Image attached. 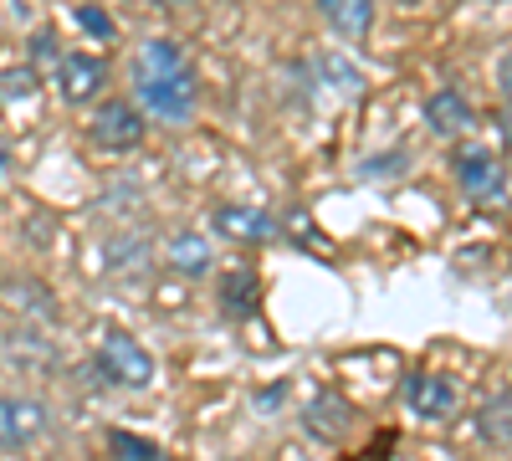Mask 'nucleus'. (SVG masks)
Listing matches in <instances>:
<instances>
[{"label":"nucleus","mask_w":512,"mask_h":461,"mask_svg":"<svg viewBox=\"0 0 512 461\" xmlns=\"http://www.w3.org/2000/svg\"><path fill=\"white\" fill-rule=\"evenodd\" d=\"M128 88H134V108L169 129H185L200 113V72L175 36L139 41L134 62H128Z\"/></svg>","instance_id":"1"},{"label":"nucleus","mask_w":512,"mask_h":461,"mask_svg":"<svg viewBox=\"0 0 512 461\" xmlns=\"http://www.w3.org/2000/svg\"><path fill=\"white\" fill-rule=\"evenodd\" d=\"M451 180L472 205H507L512 195V170L492 144H461L451 154Z\"/></svg>","instance_id":"2"},{"label":"nucleus","mask_w":512,"mask_h":461,"mask_svg":"<svg viewBox=\"0 0 512 461\" xmlns=\"http://www.w3.org/2000/svg\"><path fill=\"white\" fill-rule=\"evenodd\" d=\"M93 369H98V380H108L113 390H149L154 385V354L128 328H108L103 333L98 354H93Z\"/></svg>","instance_id":"3"},{"label":"nucleus","mask_w":512,"mask_h":461,"mask_svg":"<svg viewBox=\"0 0 512 461\" xmlns=\"http://www.w3.org/2000/svg\"><path fill=\"white\" fill-rule=\"evenodd\" d=\"M144 139H149V118L134 108V98H103L88 118V144L98 154L123 159V154L144 149Z\"/></svg>","instance_id":"4"},{"label":"nucleus","mask_w":512,"mask_h":461,"mask_svg":"<svg viewBox=\"0 0 512 461\" xmlns=\"http://www.w3.org/2000/svg\"><path fill=\"white\" fill-rule=\"evenodd\" d=\"M52 436V405L41 395H0V456H26Z\"/></svg>","instance_id":"5"},{"label":"nucleus","mask_w":512,"mask_h":461,"mask_svg":"<svg viewBox=\"0 0 512 461\" xmlns=\"http://www.w3.org/2000/svg\"><path fill=\"white\" fill-rule=\"evenodd\" d=\"M400 405L425 426H446V421H456V410H461V390L441 369H410L400 380Z\"/></svg>","instance_id":"6"},{"label":"nucleus","mask_w":512,"mask_h":461,"mask_svg":"<svg viewBox=\"0 0 512 461\" xmlns=\"http://www.w3.org/2000/svg\"><path fill=\"white\" fill-rule=\"evenodd\" d=\"M210 236L216 241H231V246H272L282 236V221L272 211L251 200H221L216 211H210Z\"/></svg>","instance_id":"7"},{"label":"nucleus","mask_w":512,"mask_h":461,"mask_svg":"<svg viewBox=\"0 0 512 461\" xmlns=\"http://www.w3.org/2000/svg\"><path fill=\"white\" fill-rule=\"evenodd\" d=\"M52 82H57V98L67 108H88L108 88V57H98V52H62Z\"/></svg>","instance_id":"8"},{"label":"nucleus","mask_w":512,"mask_h":461,"mask_svg":"<svg viewBox=\"0 0 512 461\" xmlns=\"http://www.w3.org/2000/svg\"><path fill=\"white\" fill-rule=\"evenodd\" d=\"M159 262H164V272H175L185 282H205L216 272V241H205V231H195V226L169 231L159 241Z\"/></svg>","instance_id":"9"},{"label":"nucleus","mask_w":512,"mask_h":461,"mask_svg":"<svg viewBox=\"0 0 512 461\" xmlns=\"http://www.w3.org/2000/svg\"><path fill=\"white\" fill-rule=\"evenodd\" d=\"M0 303H6V313L21 328H57V318H62L57 292L47 282H36V277H11L6 287H0Z\"/></svg>","instance_id":"10"},{"label":"nucleus","mask_w":512,"mask_h":461,"mask_svg":"<svg viewBox=\"0 0 512 461\" xmlns=\"http://www.w3.org/2000/svg\"><path fill=\"white\" fill-rule=\"evenodd\" d=\"M0 359H6V369H16V374H57L62 369L57 344L41 328H21V323L0 339Z\"/></svg>","instance_id":"11"},{"label":"nucleus","mask_w":512,"mask_h":461,"mask_svg":"<svg viewBox=\"0 0 512 461\" xmlns=\"http://www.w3.org/2000/svg\"><path fill=\"white\" fill-rule=\"evenodd\" d=\"M154 262H159V251H154V246L144 241V231H134V226H123V231H113V236L103 241V267H108L113 282H144Z\"/></svg>","instance_id":"12"},{"label":"nucleus","mask_w":512,"mask_h":461,"mask_svg":"<svg viewBox=\"0 0 512 461\" xmlns=\"http://www.w3.org/2000/svg\"><path fill=\"white\" fill-rule=\"evenodd\" d=\"M216 308L231 323H251L262 313V272L256 267H226L221 282H216Z\"/></svg>","instance_id":"13"},{"label":"nucleus","mask_w":512,"mask_h":461,"mask_svg":"<svg viewBox=\"0 0 512 461\" xmlns=\"http://www.w3.org/2000/svg\"><path fill=\"white\" fill-rule=\"evenodd\" d=\"M354 405L344 400V395H333V390H323V395H313L308 405H303V431L313 436V441H323V446H338L349 431H354Z\"/></svg>","instance_id":"14"},{"label":"nucleus","mask_w":512,"mask_h":461,"mask_svg":"<svg viewBox=\"0 0 512 461\" xmlns=\"http://www.w3.org/2000/svg\"><path fill=\"white\" fill-rule=\"evenodd\" d=\"M425 129H431L436 139H466L477 129V108L466 103V93L441 88V93L425 98Z\"/></svg>","instance_id":"15"},{"label":"nucleus","mask_w":512,"mask_h":461,"mask_svg":"<svg viewBox=\"0 0 512 461\" xmlns=\"http://www.w3.org/2000/svg\"><path fill=\"white\" fill-rule=\"evenodd\" d=\"M318 16L328 21L333 36H344V41H364L374 31V16L379 6L374 0H318Z\"/></svg>","instance_id":"16"},{"label":"nucleus","mask_w":512,"mask_h":461,"mask_svg":"<svg viewBox=\"0 0 512 461\" xmlns=\"http://www.w3.org/2000/svg\"><path fill=\"white\" fill-rule=\"evenodd\" d=\"M477 436L492 451H507L512 446V390H492L477 405Z\"/></svg>","instance_id":"17"},{"label":"nucleus","mask_w":512,"mask_h":461,"mask_svg":"<svg viewBox=\"0 0 512 461\" xmlns=\"http://www.w3.org/2000/svg\"><path fill=\"white\" fill-rule=\"evenodd\" d=\"M103 456L108 461H175L169 446H159L154 436H139V431H123V426L103 431Z\"/></svg>","instance_id":"18"},{"label":"nucleus","mask_w":512,"mask_h":461,"mask_svg":"<svg viewBox=\"0 0 512 461\" xmlns=\"http://www.w3.org/2000/svg\"><path fill=\"white\" fill-rule=\"evenodd\" d=\"M313 72H318L323 88H333V93H359V88H364L359 67H354L349 57H338V52H318V57H313Z\"/></svg>","instance_id":"19"},{"label":"nucleus","mask_w":512,"mask_h":461,"mask_svg":"<svg viewBox=\"0 0 512 461\" xmlns=\"http://www.w3.org/2000/svg\"><path fill=\"white\" fill-rule=\"evenodd\" d=\"M26 57H31V67H36L41 77H52L57 62H62V41H57V31H52V26H36L31 41H26Z\"/></svg>","instance_id":"20"},{"label":"nucleus","mask_w":512,"mask_h":461,"mask_svg":"<svg viewBox=\"0 0 512 461\" xmlns=\"http://www.w3.org/2000/svg\"><path fill=\"white\" fill-rule=\"evenodd\" d=\"M31 93H41V72H36L31 62L0 72V103H26Z\"/></svg>","instance_id":"21"},{"label":"nucleus","mask_w":512,"mask_h":461,"mask_svg":"<svg viewBox=\"0 0 512 461\" xmlns=\"http://www.w3.org/2000/svg\"><path fill=\"white\" fill-rule=\"evenodd\" d=\"M72 16H77V26L88 31L93 41H113V36H118V26H113V16H108L103 6H77Z\"/></svg>","instance_id":"22"},{"label":"nucleus","mask_w":512,"mask_h":461,"mask_svg":"<svg viewBox=\"0 0 512 461\" xmlns=\"http://www.w3.org/2000/svg\"><path fill=\"white\" fill-rule=\"evenodd\" d=\"M410 164V154H374V164H359L364 180H379V175H400Z\"/></svg>","instance_id":"23"},{"label":"nucleus","mask_w":512,"mask_h":461,"mask_svg":"<svg viewBox=\"0 0 512 461\" xmlns=\"http://www.w3.org/2000/svg\"><path fill=\"white\" fill-rule=\"evenodd\" d=\"M492 77H497V98L512 108V52H502V57H497V72H492Z\"/></svg>","instance_id":"24"},{"label":"nucleus","mask_w":512,"mask_h":461,"mask_svg":"<svg viewBox=\"0 0 512 461\" xmlns=\"http://www.w3.org/2000/svg\"><path fill=\"white\" fill-rule=\"evenodd\" d=\"M277 400H287V380H277V385H267L262 395H256V410H262V415H272V410H282Z\"/></svg>","instance_id":"25"},{"label":"nucleus","mask_w":512,"mask_h":461,"mask_svg":"<svg viewBox=\"0 0 512 461\" xmlns=\"http://www.w3.org/2000/svg\"><path fill=\"white\" fill-rule=\"evenodd\" d=\"M497 129H502V144H507V154H512V108L497 118Z\"/></svg>","instance_id":"26"},{"label":"nucleus","mask_w":512,"mask_h":461,"mask_svg":"<svg viewBox=\"0 0 512 461\" xmlns=\"http://www.w3.org/2000/svg\"><path fill=\"white\" fill-rule=\"evenodd\" d=\"M0 180H11V144L0 139Z\"/></svg>","instance_id":"27"},{"label":"nucleus","mask_w":512,"mask_h":461,"mask_svg":"<svg viewBox=\"0 0 512 461\" xmlns=\"http://www.w3.org/2000/svg\"><path fill=\"white\" fill-rule=\"evenodd\" d=\"M400 6H420V0H400Z\"/></svg>","instance_id":"28"},{"label":"nucleus","mask_w":512,"mask_h":461,"mask_svg":"<svg viewBox=\"0 0 512 461\" xmlns=\"http://www.w3.org/2000/svg\"><path fill=\"white\" fill-rule=\"evenodd\" d=\"M226 461H236V456H226Z\"/></svg>","instance_id":"29"}]
</instances>
